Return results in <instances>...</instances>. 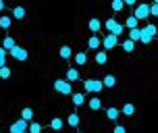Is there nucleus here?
I'll list each match as a JSON object with an SVG mask.
<instances>
[{
	"instance_id": "22",
	"label": "nucleus",
	"mask_w": 158,
	"mask_h": 133,
	"mask_svg": "<svg viewBox=\"0 0 158 133\" xmlns=\"http://www.w3.org/2000/svg\"><path fill=\"white\" fill-rule=\"evenodd\" d=\"M117 25H118V21H117V19H106V21H104V27L108 29V33H112V31H114V29H117Z\"/></svg>"
},
{
	"instance_id": "11",
	"label": "nucleus",
	"mask_w": 158,
	"mask_h": 133,
	"mask_svg": "<svg viewBox=\"0 0 158 133\" xmlns=\"http://www.w3.org/2000/svg\"><path fill=\"white\" fill-rule=\"evenodd\" d=\"M21 121H25V123H33V108H23L21 110Z\"/></svg>"
},
{
	"instance_id": "16",
	"label": "nucleus",
	"mask_w": 158,
	"mask_h": 133,
	"mask_svg": "<svg viewBox=\"0 0 158 133\" xmlns=\"http://www.w3.org/2000/svg\"><path fill=\"white\" fill-rule=\"evenodd\" d=\"M102 83H104V87H108V89H110V87L117 85V77H114V75H104Z\"/></svg>"
},
{
	"instance_id": "17",
	"label": "nucleus",
	"mask_w": 158,
	"mask_h": 133,
	"mask_svg": "<svg viewBox=\"0 0 158 133\" xmlns=\"http://www.w3.org/2000/svg\"><path fill=\"white\" fill-rule=\"evenodd\" d=\"M50 127H52V131H60L64 127V123H63V118H58V117H54L52 121H50Z\"/></svg>"
},
{
	"instance_id": "31",
	"label": "nucleus",
	"mask_w": 158,
	"mask_h": 133,
	"mask_svg": "<svg viewBox=\"0 0 158 133\" xmlns=\"http://www.w3.org/2000/svg\"><path fill=\"white\" fill-rule=\"evenodd\" d=\"M6 56H8V52L0 46V69H2V67H6Z\"/></svg>"
},
{
	"instance_id": "28",
	"label": "nucleus",
	"mask_w": 158,
	"mask_h": 133,
	"mask_svg": "<svg viewBox=\"0 0 158 133\" xmlns=\"http://www.w3.org/2000/svg\"><path fill=\"white\" fill-rule=\"evenodd\" d=\"M112 10H114V13H118V10H123V8H125V0H112Z\"/></svg>"
},
{
	"instance_id": "10",
	"label": "nucleus",
	"mask_w": 158,
	"mask_h": 133,
	"mask_svg": "<svg viewBox=\"0 0 158 133\" xmlns=\"http://www.w3.org/2000/svg\"><path fill=\"white\" fill-rule=\"evenodd\" d=\"M2 48H4L6 52H10L13 48H17V42H15V38H10V35H6V38L2 39Z\"/></svg>"
},
{
	"instance_id": "2",
	"label": "nucleus",
	"mask_w": 158,
	"mask_h": 133,
	"mask_svg": "<svg viewBox=\"0 0 158 133\" xmlns=\"http://www.w3.org/2000/svg\"><path fill=\"white\" fill-rule=\"evenodd\" d=\"M154 35H158V27L154 23H148L146 27H142V44H150L152 39H154Z\"/></svg>"
},
{
	"instance_id": "32",
	"label": "nucleus",
	"mask_w": 158,
	"mask_h": 133,
	"mask_svg": "<svg viewBox=\"0 0 158 133\" xmlns=\"http://www.w3.org/2000/svg\"><path fill=\"white\" fill-rule=\"evenodd\" d=\"M44 127L40 125V123H29V133H42Z\"/></svg>"
},
{
	"instance_id": "26",
	"label": "nucleus",
	"mask_w": 158,
	"mask_h": 133,
	"mask_svg": "<svg viewBox=\"0 0 158 133\" xmlns=\"http://www.w3.org/2000/svg\"><path fill=\"white\" fill-rule=\"evenodd\" d=\"M121 48H123V50H125V52H133V50H135V42H131V39L127 38L125 42H123V44H121Z\"/></svg>"
},
{
	"instance_id": "12",
	"label": "nucleus",
	"mask_w": 158,
	"mask_h": 133,
	"mask_svg": "<svg viewBox=\"0 0 158 133\" xmlns=\"http://www.w3.org/2000/svg\"><path fill=\"white\" fill-rule=\"evenodd\" d=\"M67 81L69 83H75V81H79V69H67Z\"/></svg>"
},
{
	"instance_id": "7",
	"label": "nucleus",
	"mask_w": 158,
	"mask_h": 133,
	"mask_svg": "<svg viewBox=\"0 0 158 133\" xmlns=\"http://www.w3.org/2000/svg\"><path fill=\"white\" fill-rule=\"evenodd\" d=\"M10 133H29V123H25V121H15L13 125H10Z\"/></svg>"
},
{
	"instance_id": "5",
	"label": "nucleus",
	"mask_w": 158,
	"mask_h": 133,
	"mask_svg": "<svg viewBox=\"0 0 158 133\" xmlns=\"http://www.w3.org/2000/svg\"><path fill=\"white\" fill-rule=\"evenodd\" d=\"M8 56H13V58H15V60H19V63H25V60L29 58V52H27L25 48L17 46V48H13V50L8 52Z\"/></svg>"
},
{
	"instance_id": "18",
	"label": "nucleus",
	"mask_w": 158,
	"mask_h": 133,
	"mask_svg": "<svg viewBox=\"0 0 158 133\" xmlns=\"http://www.w3.org/2000/svg\"><path fill=\"white\" fill-rule=\"evenodd\" d=\"M58 54H60V58H64V60H69L73 54V50L71 46H60V50H58Z\"/></svg>"
},
{
	"instance_id": "3",
	"label": "nucleus",
	"mask_w": 158,
	"mask_h": 133,
	"mask_svg": "<svg viewBox=\"0 0 158 133\" xmlns=\"http://www.w3.org/2000/svg\"><path fill=\"white\" fill-rule=\"evenodd\" d=\"M54 89L63 96H73V85L67 79H54Z\"/></svg>"
},
{
	"instance_id": "33",
	"label": "nucleus",
	"mask_w": 158,
	"mask_h": 133,
	"mask_svg": "<svg viewBox=\"0 0 158 133\" xmlns=\"http://www.w3.org/2000/svg\"><path fill=\"white\" fill-rule=\"evenodd\" d=\"M150 17H158V2L154 0V4H150Z\"/></svg>"
},
{
	"instance_id": "29",
	"label": "nucleus",
	"mask_w": 158,
	"mask_h": 133,
	"mask_svg": "<svg viewBox=\"0 0 158 133\" xmlns=\"http://www.w3.org/2000/svg\"><path fill=\"white\" fill-rule=\"evenodd\" d=\"M125 25H127V27H129V31H131V29H137V19H135L133 15H131V17H127Z\"/></svg>"
},
{
	"instance_id": "34",
	"label": "nucleus",
	"mask_w": 158,
	"mask_h": 133,
	"mask_svg": "<svg viewBox=\"0 0 158 133\" xmlns=\"http://www.w3.org/2000/svg\"><path fill=\"white\" fill-rule=\"evenodd\" d=\"M112 133H127V129H125V127H123V125H117V127H114V131H112Z\"/></svg>"
},
{
	"instance_id": "8",
	"label": "nucleus",
	"mask_w": 158,
	"mask_h": 133,
	"mask_svg": "<svg viewBox=\"0 0 158 133\" xmlns=\"http://www.w3.org/2000/svg\"><path fill=\"white\" fill-rule=\"evenodd\" d=\"M100 46H102V38L100 35H89L87 38V48L89 50H98Z\"/></svg>"
},
{
	"instance_id": "23",
	"label": "nucleus",
	"mask_w": 158,
	"mask_h": 133,
	"mask_svg": "<svg viewBox=\"0 0 158 133\" xmlns=\"http://www.w3.org/2000/svg\"><path fill=\"white\" fill-rule=\"evenodd\" d=\"M129 39H131V42H139V39H142V27L131 29V31H129Z\"/></svg>"
},
{
	"instance_id": "24",
	"label": "nucleus",
	"mask_w": 158,
	"mask_h": 133,
	"mask_svg": "<svg viewBox=\"0 0 158 133\" xmlns=\"http://www.w3.org/2000/svg\"><path fill=\"white\" fill-rule=\"evenodd\" d=\"M71 100L75 106H81V104H85V94H73Z\"/></svg>"
},
{
	"instance_id": "27",
	"label": "nucleus",
	"mask_w": 158,
	"mask_h": 133,
	"mask_svg": "<svg viewBox=\"0 0 158 133\" xmlns=\"http://www.w3.org/2000/svg\"><path fill=\"white\" fill-rule=\"evenodd\" d=\"M96 63L98 64H106L108 63V54H106V52H96Z\"/></svg>"
},
{
	"instance_id": "21",
	"label": "nucleus",
	"mask_w": 158,
	"mask_h": 133,
	"mask_svg": "<svg viewBox=\"0 0 158 133\" xmlns=\"http://www.w3.org/2000/svg\"><path fill=\"white\" fill-rule=\"evenodd\" d=\"M10 23H13V17L0 15V27H2V29H8V27H10Z\"/></svg>"
},
{
	"instance_id": "6",
	"label": "nucleus",
	"mask_w": 158,
	"mask_h": 133,
	"mask_svg": "<svg viewBox=\"0 0 158 133\" xmlns=\"http://www.w3.org/2000/svg\"><path fill=\"white\" fill-rule=\"evenodd\" d=\"M102 46H104V50H112V48H117L118 46V38H117V35H112V33L104 35V38H102Z\"/></svg>"
},
{
	"instance_id": "35",
	"label": "nucleus",
	"mask_w": 158,
	"mask_h": 133,
	"mask_svg": "<svg viewBox=\"0 0 158 133\" xmlns=\"http://www.w3.org/2000/svg\"><path fill=\"white\" fill-rule=\"evenodd\" d=\"M125 6H137V2L135 0H125Z\"/></svg>"
},
{
	"instance_id": "4",
	"label": "nucleus",
	"mask_w": 158,
	"mask_h": 133,
	"mask_svg": "<svg viewBox=\"0 0 158 133\" xmlns=\"http://www.w3.org/2000/svg\"><path fill=\"white\" fill-rule=\"evenodd\" d=\"M133 17L137 21H139V19H148V17H150V4H148V2H139V4L135 6Z\"/></svg>"
},
{
	"instance_id": "1",
	"label": "nucleus",
	"mask_w": 158,
	"mask_h": 133,
	"mask_svg": "<svg viewBox=\"0 0 158 133\" xmlns=\"http://www.w3.org/2000/svg\"><path fill=\"white\" fill-rule=\"evenodd\" d=\"M83 89L87 94H100L104 89V83H102V79H85L83 81Z\"/></svg>"
},
{
	"instance_id": "9",
	"label": "nucleus",
	"mask_w": 158,
	"mask_h": 133,
	"mask_svg": "<svg viewBox=\"0 0 158 133\" xmlns=\"http://www.w3.org/2000/svg\"><path fill=\"white\" fill-rule=\"evenodd\" d=\"M87 29L92 33H98L102 29V21H100V19H89V21H87Z\"/></svg>"
},
{
	"instance_id": "25",
	"label": "nucleus",
	"mask_w": 158,
	"mask_h": 133,
	"mask_svg": "<svg viewBox=\"0 0 158 133\" xmlns=\"http://www.w3.org/2000/svg\"><path fill=\"white\" fill-rule=\"evenodd\" d=\"M121 112H123L125 117H131V114H133V112H135V106H133V104H131V102H127L125 106L121 108Z\"/></svg>"
},
{
	"instance_id": "20",
	"label": "nucleus",
	"mask_w": 158,
	"mask_h": 133,
	"mask_svg": "<svg viewBox=\"0 0 158 133\" xmlns=\"http://www.w3.org/2000/svg\"><path fill=\"white\" fill-rule=\"evenodd\" d=\"M118 114H121L118 108H106V118H108V121H117Z\"/></svg>"
},
{
	"instance_id": "30",
	"label": "nucleus",
	"mask_w": 158,
	"mask_h": 133,
	"mask_svg": "<svg viewBox=\"0 0 158 133\" xmlns=\"http://www.w3.org/2000/svg\"><path fill=\"white\" fill-rule=\"evenodd\" d=\"M10 75H13L10 67H2V69H0V79H10Z\"/></svg>"
},
{
	"instance_id": "15",
	"label": "nucleus",
	"mask_w": 158,
	"mask_h": 133,
	"mask_svg": "<svg viewBox=\"0 0 158 133\" xmlns=\"http://www.w3.org/2000/svg\"><path fill=\"white\" fill-rule=\"evenodd\" d=\"M67 125L73 127V129H75V127H79V114H77V112H71V114L67 117Z\"/></svg>"
},
{
	"instance_id": "14",
	"label": "nucleus",
	"mask_w": 158,
	"mask_h": 133,
	"mask_svg": "<svg viewBox=\"0 0 158 133\" xmlns=\"http://www.w3.org/2000/svg\"><path fill=\"white\" fill-rule=\"evenodd\" d=\"M25 15H27V10L23 6H15L13 8V19H19V21H23Z\"/></svg>"
},
{
	"instance_id": "19",
	"label": "nucleus",
	"mask_w": 158,
	"mask_h": 133,
	"mask_svg": "<svg viewBox=\"0 0 158 133\" xmlns=\"http://www.w3.org/2000/svg\"><path fill=\"white\" fill-rule=\"evenodd\" d=\"M85 63H87V54L85 52H77V54H75V64H77V67H83Z\"/></svg>"
},
{
	"instance_id": "36",
	"label": "nucleus",
	"mask_w": 158,
	"mask_h": 133,
	"mask_svg": "<svg viewBox=\"0 0 158 133\" xmlns=\"http://www.w3.org/2000/svg\"><path fill=\"white\" fill-rule=\"evenodd\" d=\"M4 6H6V4H4V0H0V13H4Z\"/></svg>"
},
{
	"instance_id": "13",
	"label": "nucleus",
	"mask_w": 158,
	"mask_h": 133,
	"mask_svg": "<svg viewBox=\"0 0 158 133\" xmlns=\"http://www.w3.org/2000/svg\"><path fill=\"white\" fill-rule=\"evenodd\" d=\"M87 106H89L92 110H100V108H102V100H100L98 96H94V98L87 100Z\"/></svg>"
}]
</instances>
